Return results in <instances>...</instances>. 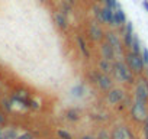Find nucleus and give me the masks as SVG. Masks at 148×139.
Returning a JSON list of instances; mask_svg holds the SVG:
<instances>
[{
  "mask_svg": "<svg viewBox=\"0 0 148 139\" xmlns=\"http://www.w3.org/2000/svg\"><path fill=\"white\" fill-rule=\"evenodd\" d=\"M113 73L115 76L121 80V81H125V83H134V73L132 70L128 67L126 62L123 61H115L113 64Z\"/></svg>",
  "mask_w": 148,
  "mask_h": 139,
  "instance_id": "f257e3e1",
  "label": "nucleus"
},
{
  "mask_svg": "<svg viewBox=\"0 0 148 139\" xmlns=\"http://www.w3.org/2000/svg\"><path fill=\"white\" fill-rule=\"evenodd\" d=\"M125 59H126V64L132 70L134 74H141L145 70V62H144V59H142V57L139 54H134L132 51H129L126 54Z\"/></svg>",
  "mask_w": 148,
  "mask_h": 139,
  "instance_id": "f03ea898",
  "label": "nucleus"
},
{
  "mask_svg": "<svg viewBox=\"0 0 148 139\" xmlns=\"http://www.w3.org/2000/svg\"><path fill=\"white\" fill-rule=\"evenodd\" d=\"M90 77H92L93 81L99 86L100 90H103V91H110V90H112L113 81H112V78H110L108 74H103L102 71H100V73H99V71H93V73H90Z\"/></svg>",
  "mask_w": 148,
  "mask_h": 139,
  "instance_id": "7ed1b4c3",
  "label": "nucleus"
},
{
  "mask_svg": "<svg viewBox=\"0 0 148 139\" xmlns=\"http://www.w3.org/2000/svg\"><path fill=\"white\" fill-rule=\"evenodd\" d=\"M131 116H132V119L135 122H144L147 119V116H148L147 103L139 102V100H135V103L131 107Z\"/></svg>",
  "mask_w": 148,
  "mask_h": 139,
  "instance_id": "20e7f679",
  "label": "nucleus"
},
{
  "mask_svg": "<svg viewBox=\"0 0 148 139\" xmlns=\"http://www.w3.org/2000/svg\"><path fill=\"white\" fill-rule=\"evenodd\" d=\"M135 100L148 103V84L144 80H141L135 89Z\"/></svg>",
  "mask_w": 148,
  "mask_h": 139,
  "instance_id": "39448f33",
  "label": "nucleus"
},
{
  "mask_svg": "<svg viewBox=\"0 0 148 139\" xmlns=\"http://www.w3.org/2000/svg\"><path fill=\"white\" fill-rule=\"evenodd\" d=\"M105 36H106L108 42L113 46V49L116 51V54H118V55H121V54L123 52V48H122V42L119 41L118 35H116V33H113V32H106V33H105Z\"/></svg>",
  "mask_w": 148,
  "mask_h": 139,
  "instance_id": "423d86ee",
  "label": "nucleus"
},
{
  "mask_svg": "<svg viewBox=\"0 0 148 139\" xmlns=\"http://www.w3.org/2000/svg\"><path fill=\"white\" fill-rule=\"evenodd\" d=\"M123 99H125V91L121 89H112L108 93V102L110 104H119Z\"/></svg>",
  "mask_w": 148,
  "mask_h": 139,
  "instance_id": "0eeeda50",
  "label": "nucleus"
},
{
  "mask_svg": "<svg viewBox=\"0 0 148 139\" xmlns=\"http://www.w3.org/2000/svg\"><path fill=\"white\" fill-rule=\"evenodd\" d=\"M89 33H90V38L96 42H100L102 38H103V31L96 22H92L89 25Z\"/></svg>",
  "mask_w": 148,
  "mask_h": 139,
  "instance_id": "6e6552de",
  "label": "nucleus"
},
{
  "mask_svg": "<svg viewBox=\"0 0 148 139\" xmlns=\"http://www.w3.org/2000/svg\"><path fill=\"white\" fill-rule=\"evenodd\" d=\"M100 51H102V55H103V58L105 59H109V61H113L115 59V57H116V51L113 49V46L106 41V42H103L102 45H100Z\"/></svg>",
  "mask_w": 148,
  "mask_h": 139,
  "instance_id": "1a4fd4ad",
  "label": "nucleus"
},
{
  "mask_svg": "<svg viewBox=\"0 0 148 139\" xmlns=\"http://www.w3.org/2000/svg\"><path fill=\"white\" fill-rule=\"evenodd\" d=\"M54 19H55V22H57V25H58L60 29L65 31L68 28V20H67V16H65L64 12H57L54 15Z\"/></svg>",
  "mask_w": 148,
  "mask_h": 139,
  "instance_id": "9d476101",
  "label": "nucleus"
},
{
  "mask_svg": "<svg viewBox=\"0 0 148 139\" xmlns=\"http://www.w3.org/2000/svg\"><path fill=\"white\" fill-rule=\"evenodd\" d=\"M76 39H77V44H79V48H80V52L87 58V59H90V51H89V46H87V44H86V41H84V38L82 36V35H77L76 36Z\"/></svg>",
  "mask_w": 148,
  "mask_h": 139,
  "instance_id": "9b49d317",
  "label": "nucleus"
},
{
  "mask_svg": "<svg viewBox=\"0 0 148 139\" xmlns=\"http://www.w3.org/2000/svg\"><path fill=\"white\" fill-rule=\"evenodd\" d=\"M99 70L103 73V74H110V73H113V65L110 64V61L109 59H105V58H102L100 61H99Z\"/></svg>",
  "mask_w": 148,
  "mask_h": 139,
  "instance_id": "f8f14e48",
  "label": "nucleus"
},
{
  "mask_svg": "<svg viewBox=\"0 0 148 139\" xmlns=\"http://www.w3.org/2000/svg\"><path fill=\"white\" fill-rule=\"evenodd\" d=\"M112 139H128V135H126V130H125V126H116L113 130H112Z\"/></svg>",
  "mask_w": 148,
  "mask_h": 139,
  "instance_id": "ddd939ff",
  "label": "nucleus"
},
{
  "mask_svg": "<svg viewBox=\"0 0 148 139\" xmlns=\"http://www.w3.org/2000/svg\"><path fill=\"white\" fill-rule=\"evenodd\" d=\"M65 117L70 120V122H77L80 119V110L79 109H68L65 112Z\"/></svg>",
  "mask_w": 148,
  "mask_h": 139,
  "instance_id": "4468645a",
  "label": "nucleus"
},
{
  "mask_svg": "<svg viewBox=\"0 0 148 139\" xmlns=\"http://www.w3.org/2000/svg\"><path fill=\"white\" fill-rule=\"evenodd\" d=\"M131 51H132L134 54H139V55H141V52H142V46H141V42H139L138 36L134 38V42H132V45H131Z\"/></svg>",
  "mask_w": 148,
  "mask_h": 139,
  "instance_id": "2eb2a0df",
  "label": "nucleus"
},
{
  "mask_svg": "<svg viewBox=\"0 0 148 139\" xmlns=\"http://www.w3.org/2000/svg\"><path fill=\"white\" fill-rule=\"evenodd\" d=\"M93 13H95V16L97 18V20H99L100 23H105L103 13H102V7H99V6H93Z\"/></svg>",
  "mask_w": 148,
  "mask_h": 139,
  "instance_id": "dca6fc26",
  "label": "nucleus"
},
{
  "mask_svg": "<svg viewBox=\"0 0 148 139\" xmlns=\"http://www.w3.org/2000/svg\"><path fill=\"white\" fill-rule=\"evenodd\" d=\"M57 136L60 139H73V135L68 130H64V129H58L57 130Z\"/></svg>",
  "mask_w": 148,
  "mask_h": 139,
  "instance_id": "f3484780",
  "label": "nucleus"
},
{
  "mask_svg": "<svg viewBox=\"0 0 148 139\" xmlns=\"http://www.w3.org/2000/svg\"><path fill=\"white\" fill-rule=\"evenodd\" d=\"M83 91H84V87H83V84H77L76 87L73 89V96L74 97H82L83 96Z\"/></svg>",
  "mask_w": 148,
  "mask_h": 139,
  "instance_id": "a211bd4d",
  "label": "nucleus"
},
{
  "mask_svg": "<svg viewBox=\"0 0 148 139\" xmlns=\"http://www.w3.org/2000/svg\"><path fill=\"white\" fill-rule=\"evenodd\" d=\"M115 13H116V16H118V19H119L121 25H122V26H123V25H126V16H125V12L119 7L118 10H115Z\"/></svg>",
  "mask_w": 148,
  "mask_h": 139,
  "instance_id": "6ab92c4d",
  "label": "nucleus"
},
{
  "mask_svg": "<svg viewBox=\"0 0 148 139\" xmlns=\"http://www.w3.org/2000/svg\"><path fill=\"white\" fill-rule=\"evenodd\" d=\"M105 3H106V6H108V7H110L112 10H118V9L121 7V6H119V3L116 2V0H106Z\"/></svg>",
  "mask_w": 148,
  "mask_h": 139,
  "instance_id": "aec40b11",
  "label": "nucleus"
},
{
  "mask_svg": "<svg viewBox=\"0 0 148 139\" xmlns=\"http://www.w3.org/2000/svg\"><path fill=\"white\" fill-rule=\"evenodd\" d=\"M5 139H18V133H16V130H8L6 133H5Z\"/></svg>",
  "mask_w": 148,
  "mask_h": 139,
  "instance_id": "412c9836",
  "label": "nucleus"
},
{
  "mask_svg": "<svg viewBox=\"0 0 148 139\" xmlns=\"http://www.w3.org/2000/svg\"><path fill=\"white\" fill-rule=\"evenodd\" d=\"M141 57L145 62V65H148V49L147 48H142V52H141Z\"/></svg>",
  "mask_w": 148,
  "mask_h": 139,
  "instance_id": "4be33fe9",
  "label": "nucleus"
},
{
  "mask_svg": "<svg viewBox=\"0 0 148 139\" xmlns=\"http://www.w3.org/2000/svg\"><path fill=\"white\" fill-rule=\"evenodd\" d=\"M97 139H112V138L109 136V133L106 130H100L99 135H97Z\"/></svg>",
  "mask_w": 148,
  "mask_h": 139,
  "instance_id": "5701e85b",
  "label": "nucleus"
},
{
  "mask_svg": "<svg viewBox=\"0 0 148 139\" xmlns=\"http://www.w3.org/2000/svg\"><path fill=\"white\" fill-rule=\"evenodd\" d=\"M144 135H145V139H148V116L144 120Z\"/></svg>",
  "mask_w": 148,
  "mask_h": 139,
  "instance_id": "b1692460",
  "label": "nucleus"
},
{
  "mask_svg": "<svg viewBox=\"0 0 148 139\" xmlns=\"http://www.w3.org/2000/svg\"><path fill=\"white\" fill-rule=\"evenodd\" d=\"M18 139H34V136H32V133H23V135H21V136H18Z\"/></svg>",
  "mask_w": 148,
  "mask_h": 139,
  "instance_id": "393cba45",
  "label": "nucleus"
},
{
  "mask_svg": "<svg viewBox=\"0 0 148 139\" xmlns=\"http://www.w3.org/2000/svg\"><path fill=\"white\" fill-rule=\"evenodd\" d=\"M3 106L6 107V110H12V102H9V100H5V102H3Z\"/></svg>",
  "mask_w": 148,
  "mask_h": 139,
  "instance_id": "a878e982",
  "label": "nucleus"
},
{
  "mask_svg": "<svg viewBox=\"0 0 148 139\" xmlns=\"http://www.w3.org/2000/svg\"><path fill=\"white\" fill-rule=\"evenodd\" d=\"M29 107H31V109H35V110H36V109H39L38 103H36V102H34V100H31V103H29Z\"/></svg>",
  "mask_w": 148,
  "mask_h": 139,
  "instance_id": "bb28decb",
  "label": "nucleus"
},
{
  "mask_svg": "<svg viewBox=\"0 0 148 139\" xmlns=\"http://www.w3.org/2000/svg\"><path fill=\"white\" fill-rule=\"evenodd\" d=\"M80 139H97V138H95V136H92V135H84V136L80 138Z\"/></svg>",
  "mask_w": 148,
  "mask_h": 139,
  "instance_id": "cd10ccee",
  "label": "nucleus"
},
{
  "mask_svg": "<svg viewBox=\"0 0 148 139\" xmlns=\"http://www.w3.org/2000/svg\"><path fill=\"white\" fill-rule=\"evenodd\" d=\"M142 6H144V9L148 12V0H144V3H142Z\"/></svg>",
  "mask_w": 148,
  "mask_h": 139,
  "instance_id": "c85d7f7f",
  "label": "nucleus"
},
{
  "mask_svg": "<svg viewBox=\"0 0 148 139\" xmlns=\"http://www.w3.org/2000/svg\"><path fill=\"white\" fill-rule=\"evenodd\" d=\"M0 123H5V116L0 113Z\"/></svg>",
  "mask_w": 148,
  "mask_h": 139,
  "instance_id": "c756f323",
  "label": "nucleus"
},
{
  "mask_svg": "<svg viewBox=\"0 0 148 139\" xmlns=\"http://www.w3.org/2000/svg\"><path fill=\"white\" fill-rule=\"evenodd\" d=\"M65 2H70V5H74V0H65Z\"/></svg>",
  "mask_w": 148,
  "mask_h": 139,
  "instance_id": "7c9ffc66",
  "label": "nucleus"
},
{
  "mask_svg": "<svg viewBox=\"0 0 148 139\" xmlns=\"http://www.w3.org/2000/svg\"><path fill=\"white\" fill-rule=\"evenodd\" d=\"M147 74H148V67H147Z\"/></svg>",
  "mask_w": 148,
  "mask_h": 139,
  "instance_id": "2f4dec72",
  "label": "nucleus"
},
{
  "mask_svg": "<svg viewBox=\"0 0 148 139\" xmlns=\"http://www.w3.org/2000/svg\"><path fill=\"white\" fill-rule=\"evenodd\" d=\"M100 2H106V0H100Z\"/></svg>",
  "mask_w": 148,
  "mask_h": 139,
  "instance_id": "473e14b6",
  "label": "nucleus"
},
{
  "mask_svg": "<svg viewBox=\"0 0 148 139\" xmlns=\"http://www.w3.org/2000/svg\"><path fill=\"white\" fill-rule=\"evenodd\" d=\"M0 139H5V138H2V136H0Z\"/></svg>",
  "mask_w": 148,
  "mask_h": 139,
  "instance_id": "72a5a7b5",
  "label": "nucleus"
},
{
  "mask_svg": "<svg viewBox=\"0 0 148 139\" xmlns=\"http://www.w3.org/2000/svg\"><path fill=\"white\" fill-rule=\"evenodd\" d=\"M0 136H2V132H0Z\"/></svg>",
  "mask_w": 148,
  "mask_h": 139,
  "instance_id": "f704fd0d",
  "label": "nucleus"
}]
</instances>
